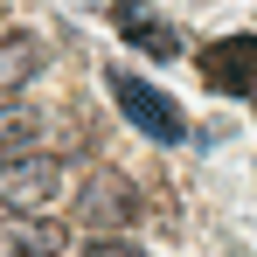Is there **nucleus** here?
<instances>
[{
    "mask_svg": "<svg viewBox=\"0 0 257 257\" xmlns=\"http://www.w3.org/2000/svg\"><path fill=\"white\" fill-rule=\"evenodd\" d=\"M104 84H111L118 111H125L146 139H160V146H181V139H188V118H181V104H174L167 90H153L146 77H132V70H111Z\"/></svg>",
    "mask_w": 257,
    "mask_h": 257,
    "instance_id": "1",
    "label": "nucleus"
},
{
    "mask_svg": "<svg viewBox=\"0 0 257 257\" xmlns=\"http://www.w3.org/2000/svg\"><path fill=\"white\" fill-rule=\"evenodd\" d=\"M139 209H146V202H139V188H132L118 167H97L84 181V195H77V215H84L90 236H118V229H132Z\"/></svg>",
    "mask_w": 257,
    "mask_h": 257,
    "instance_id": "2",
    "label": "nucleus"
},
{
    "mask_svg": "<svg viewBox=\"0 0 257 257\" xmlns=\"http://www.w3.org/2000/svg\"><path fill=\"white\" fill-rule=\"evenodd\" d=\"M56 188H63V167L49 153H35V146L0 160V209H49Z\"/></svg>",
    "mask_w": 257,
    "mask_h": 257,
    "instance_id": "3",
    "label": "nucleus"
},
{
    "mask_svg": "<svg viewBox=\"0 0 257 257\" xmlns=\"http://www.w3.org/2000/svg\"><path fill=\"white\" fill-rule=\"evenodd\" d=\"M202 84L222 97H250L257 90V35H222L202 49Z\"/></svg>",
    "mask_w": 257,
    "mask_h": 257,
    "instance_id": "4",
    "label": "nucleus"
},
{
    "mask_svg": "<svg viewBox=\"0 0 257 257\" xmlns=\"http://www.w3.org/2000/svg\"><path fill=\"white\" fill-rule=\"evenodd\" d=\"M63 236H70V229H63L56 215H42V209H14L0 222V250L7 257H56Z\"/></svg>",
    "mask_w": 257,
    "mask_h": 257,
    "instance_id": "5",
    "label": "nucleus"
},
{
    "mask_svg": "<svg viewBox=\"0 0 257 257\" xmlns=\"http://www.w3.org/2000/svg\"><path fill=\"white\" fill-rule=\"evenodd\" d=\"M118 28H125V42H132V49H146L153 63H167V56H181V35H174L167 21H153V14H146L139 0H125V7H118Z\"/></svg>",
    "mask_w": 257,
    "mask_h": 257,
    "instance_id": "6",
    "label": "nucleus"
},
{
    "mask_svg": "<svg viewBox=\"0 0 257 257\" xmlns=\"http://www.w3.org/2000/svg\"><path fill=\"white\" fill-rule=\"evenodd\" d=\"M42 70V42L28 35V28H14V35H0V97H14V90L28 84Z\"/></svg>",
    "mask_w": 257,
    "mask_h": 257,
    "instance_id": "7",
    "label": "nucleus"
},
{
    "mask_svg": "<svg viewBox=\"0 0 257 257\" xmlns=\"http://www.w3.org/2000/svg\"><path fill=\"white\" fill-rule=\"evenodd\" d=\"M35 139H42V111L21 104V97H0V160L21 153V146H35Z\"/></svg>",
    "mask_w": 257,
    "mask_h": 257,
    "instance_id": "8",
    "label": "nucleus"
},
{
    "mask_svg": "<svg viewBox=\"0 0 257 257\" xmlns=\"http://www.w3.org/2000/svg\"><path fill=\"white\" fill-rule=\"evenodd\" d=\"M97 257H139V250H125V243H104V250H97Z\"/></svg>",
    "mask_w": 257,
    "mask_h": 257,
    "instance_id": "9",
    "label": "nucleus"
},
{
    "mask_svg": "<svg viewBox=\"0 0 257 257\" xmlns=\"http://www.w3.org/2000/svg\"><path fill=\"white\" fill-rule=\"evenodd\" d=\"M250 97H257V90H250Z\"/></svg>",
    "mask_w": 257,
    "mask_h": 257,
    "instance_id": "10",
    "label": "nucleus"
}]
</instances>
